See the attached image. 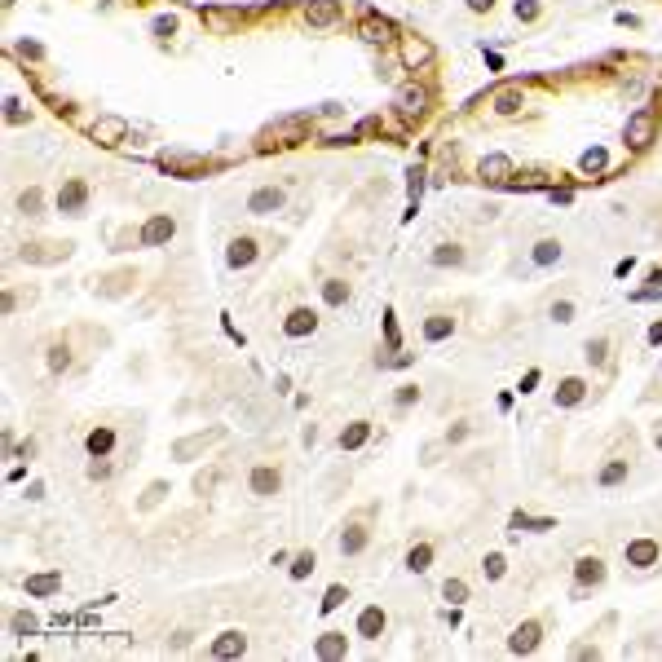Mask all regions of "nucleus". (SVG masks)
Segmentation results:
<instances>
[{"instance_id":"obj_1","label":"nucleus","mask_w":662,"mask_h":662,"mask_svg":"<svg viewBox=\"0 0 662 662\" xmlns=\"http://www.w3.org/2000/svg\"><path fill=\"white\" fill-rule=\"evenodd\" d=\"M283 208H287V190L283 186H261V190H252V195H247V212L252 216H274Z\"/></svg>"},{"instance_id":"obj_2","label":"nucleus","mask_w":662,"mask_h":662,"mask_svg":"<svg viewBox=\"0 0 662 662\" xmlns=\"http://www.w3.org/2000/svg\"><path fill=\"white\" fill-rule=\"evenodd\" d=\"M279 486H283V473H279L274 464H256V468L247 473V490H252L256 499H274V495H279Z\"/></svg>"},{"instance_id":"obj_3","label":"nucleus","mask_w":662,"mask_h":662,"mask_svg":"<svg viewBox=\"0 0 662 662\" xmlns=\"http://www.w3.org/2000/svg\"><path fill=\"white\" fill-rule=\"evenodd\" d=\"M393 106H397V115H402V119H419L428 111V89H419V84H402L397 98H393Z\"/></svg>"},{"instance_id":"obj_4","label":"nucleus","mask_w":662,"mask_h":662,"mask_svg":"<svg viewBox=\"0 0 662 662\" xmlns=\"http://www.w3.org/2000/svg\"><path fill=\"white\" fill-rule=\"evenodd\" d=\"M84 208H89V186L80 182H67L62 190H58V212H67V216H84Z\"/></svg>"},{"instance_id":"obj_5","label":"nucleus","mask_w":662,"mask_h":662,"mask_svg":"<svg viewBox=\"0 0 662 662\" xmlns=\"http://www.w3.org/2000/svg\"><path fill=\"white\" fill-rule=\"evenodd\" d=\"M654 132H658V119H654V111H636L631 119H627V141L636 150H645L649 141H654Z\"/></svg>"},{"instance_id":"obj_6","label":"nucleus","mask_w":662,"mask_h":662,"mask_svg":"<svg viewBox=\"0 0 662 662\" xmlns=\"http://www.w3.org/2000/svg\"><path fill=\"white\" fill-rule=\"evenodd\" d=\"M221 437H225L221 428H208V433H195V437H182V442L173 446V460H195V455H203L212 442H221Z\"/></svg>"},{"instance_id":"obj_7","label":"nucleus","mask_w":662,"mask_h":662,"mask_svg":"<svg viewBox=\"0 0 662 662\" xmlns=\"http://www.w3.org/2000/svg\"><path fill=\"white\" fill-rule=\"evenodd\" d=\"M173 234H177V221L159 212V216H150V221L141 225V247H159V243H168Z\"/></svg>"},{"instance_id":"obj_8","label":"nucleus","mask_w":662,"mask_h":662,"mask_svg":"<svg viewBox=\"0 0 662 662\" xmlns=\"http://www.w3.org/2000/svg\"><path fill=\"white\" fill-rule=\"evenodd\" d=\"M252 261H256V238H252V234L230 238V247H225V265H230V270H247Z\"/></svg>"},{"instance_id":"obj_9","label":"nucleus","mask_w":662,"mask_h":662,"mask_svg":"<svg viewBox=\"0 0 662 662\" xmlns=\"http://www.w3.org/2000/svg\"><path fill=\"white\" fill-rule=\"evenodd\" d=\"M384 627H389V613H384L380 605H367L363 613H358V636H363V641H380Z\"/></svg>"},{"instance_id":"obj_10","label":"nucleus","mask_w":662,"mask_h":662,"mask_svg":"<svg viewBox=\"0 0 662 662\" xmlns=\"http://www.w3.org/2000/svg\"><path fill=\"white\" fill-rule=\"evenodd\" d=\"M574 592H583V587H596V583H605V561L600 557H583L579 565H574Z\"/></svg>"},{"instance_id":"obj_11","label":"nucleus","mask_w":662,"mask_h":662,"mask_svg":"<svg viewBox=\"0 0 662 662\" xmlns=\"http://www.w3.org/2000/svg\"><path fill=\"white\" fill-rule=\"evenodd\" d=\"M247 654V636L243 631H221L212 641V658H243Z\"/></svg>"},{"instance_id":"obj_12","label":"nucleus","mask_w":662,"mask_h":662,"mask_svg":"<svg viewBox=\"0 0 662 662\" xmlns=\"http://www.w3.org/2000/svg\"><path fill=\"white\" fill-rule=\"evenodd\" d=\"M658 552H662V548L654 543V539H631V543H627V565H636V570H649V565L658 561Z\"/></svg>"},{"instance_id":"obj_13","label":"nucleus","mask_w":662,"mask_h":662,"mask_svg":"<svg viewBox=\"0 0 662 662\" xmlns=\"http://www.w3.org/2000/svg\"><path fill=\"white\" fill-rule=\"evenodd\" d=\"M314 327H318V314H314V309H305V305L292 309L287 322H283V331L292 336V340H296V336H314Z\"/></svg>"},{"instance_id":"obj_14","label":"nucleus","mask_w":662,"mask_h":662,"mask_svg":"<svg viewBox=\"0 0 662 662\" xmlns=\"http://www.w3.org/2000/svg\"><path fill=\"white\" fill-rule=\"evenodd\" d=\"M583 397H587V384H583L579 376H565V380L557 384V393H552V402H557V406H579Z\"/></svg>"},{"instance_id":"obj_15","label":"nucleus","mask_w":662,"mask_h":662,"mask_svg":"<svg viewBox=\"0 0 662 662\" xmlns=\"http://www.w3.org/2000/svg\"><path fill=\"white\" fill-rule=\"evenodd\" d=\"M539 636H543V627H539V622H521V627L512 631L508 649H512V654H534V649H539Z\"/></svg>"},{"instance_id":"obj_16","label":"nucleus","mask_w":662,"mask_h":662,"mask_svg":"<svg viewBox=\"0 0 662 662\" xmlns=\"http://www.w3.org/2000/svg\"><path fill=\"white\" fill-rule=\"evenodd\" d=\"M124 132H128V124H124V119H115V115H106V119L93 124V137H98L102 146H119V141H124Z\"/></svg>"},{"instance_id":"obj_17","label":"nucleus","mask_w":662,"mask_h":662,"mask_svg":"<svg viewBox=\"0 0 662 662\" xmlns=\"http://www.w3.org/2000/svg\"><path fill=\"white\" fill-rule=\"evenodd\" d=\"M71 243H27L22 247V261H67Z\"/></svg>"},{"instance_id":"obj_18","label":"nucleus","mask_w":662,"mask_h":662,"mask_svg":"<svg viewBox=\"0 0 662 662\" xmlns=\"http://www.w3.org/2000/svg\"><path fill=\"white\" fill-rule=\"evenodd\" d=\"M84 446H89V455H93V460H106V455L115 451V428L98 424V428L89 433V437H84Z\"/></svg>"},{"instance_id":"obj_19","label":"nucleus","mask_w":662,"mask_h":662,"mask_svg":"<svg viewBox=\"0 0 662 662\" xmlns=\"http://www.w3.org/2000/svg\"><path fill=\"white\" fill-rule=\"evenodd\" d=\"M367 539H371V534H367L363 521H349L345 534H340V557H358V552L367 548Z\"/></svg>"},{"instance_id":"obj_20","label":"nucleus","mask_w":662,"mask_h":662,"mask_svg":"<svg viewBox=\"0 0 662 662\" xmlns=\"http://www.w3.org/2000/svg\"><path fill=\"white\" fill-rule=\"evenodd\" d=\"M309 27H336L340 22V5L336 0H318V5H309Z\"/></svg>"},{"instance_id":"obj_21","label":"nucleus","mask_w":662,"mask_h":662,"mask_svg":"<svg viewBox=\"0 0 662 662\" xmlns=\"http://www.w3.org/2000/svg\"><path fill=\"white\" fill-rule=\"evenodd\" d=\"M314 654H318V658H345V654H349L345 631H322L318 645H314Z\"/></svg>"},{"instance_id":"obj_22","label":"nucleus","mask_w":662,"mask_h":662,"mask_svg":"<svg viewBox=\"0 0 662 662\" xmlns=\"http://www.w3.org/2000/svg\"><path fill=\"white\" fill-rule=\"evenodd\" d=\"M481 177L503 186V182L512 177V159H508V155H490V159H481Z\"/></svg>"},{"instance_id":"obj_23","label":"nucleus","mask_w":662,"mask_h":662,"mask_svg":"<svg viewBox=\"0 0 662 662\" xmlns=\"http://www.w3.org/2000/svg\"><path fill=\"white\" fill-rule=\"evenodd\" d=\"M521 102H525V93L516 89V84H503V89H495V111H499V115L521 111Z\"/></svg>"},{"instance_id":"obj_24","label":"nucleus","mask_w":662,"mask_h":662,"mask_svg":"<svg viewBox=\"0 0 662 662\" xmlns=\"http://www.w3.org/2000/svg\"><path fill=\"white\" fill-rule=\"evenodd\" d=\"M363 40H371V44L393 40V22L389 18H363Z\"/></svg>"},{"instance_id":"obj_25","label":"nucleus","mask_w":662,"mask_h":662,"mask_svg":"<svg viewBox=\"0 0 662 662\" xmlns=\"http://www.w3.org/2000/svg\"><path fill=\"white\" fill-rule=\"evenodd\" d=\"M428 58H433L428 40H415V35H411V40H402V62H406V67H424Z\"/></svg>"},{"instance_id":"obj_26","label":"nucleus","mask_w":662,"mask_h":662,"mask_svg":"<svg viewBox=\"0 0 662 662\" xmlns=\"http://www.w3.org/2000/svg\"><path fill=\"white\" fill-rule=\"evenodd\" d=\"M455 331V318L451 314H433L428 322H424V340L428 345H437V340H446V336Z\"/></svg>"},{"instance_id":"obj_27","label":"nucleus","mask_w":662,"mask_h":662,"mask_svg":"<svg viewBox=\"0 0 662 662\" xmlns=\"http://www.w3.org/2000/svg\"><path fill=\"white\" fill-rule=\"evenodd\" d=\"M627 473H631V464H627V460H613V464H605V468L596 473V486H605V490H609V486H618V481H627Z\"/></svg>"},{"instance_id":"obj_28","label":"nucleus","mask_w":662,"mask_h":662,"mask_svg":"<svg viewBox=\"0 0 662 662\" xmlns=\"http://www.w3.org/2000/svg\"><path fill=\"white\" fill-rule=\"evenodd\" d=\"M428 565H433V543H411V552H406V570L424 574Z\"/></svg>"},{"instance_id":"obj_29","label":"nucleus","mask_w":662,"mask_h":662,"mask_svg":"<svg viewBox=\"0 0 662 662\" xmlns=\"http://www.w3.org/2000/svg\"><path fill=\"white\" fill-rule=\"evenodd\" d=\"M367 437H371V424H367V419H358V424H349V428L340 433V451H358Z\"/></svg>"},{"instance_id":"obj_30","label":"nucleus","mask_w":662,"mask_h":662,"mask_svg":"<svg viewBox=\"0 0 662 662\" xmlns=\"http://www.w3.org/2000/svg\"><path fill=\"white\" fill-rule=\"evenodd\" d=\"M164 168H177V173H195L203 168L199 155H182V150H164Z\"/></svg>"},{"instance_id":"obj_31","label":"nucleus","mask_w":662,"mask_h":662,"mask_svg":"<svg viewBox=\"0 0 662 662\" xmlns=\"http://www.w3.org/2000/svg\"><path fill=\"white\" fill-rule=\"evenodd\" d=\"M58 587H62L58 574H35V579H27V592H31V596H53Z\"/></svg>"},{"instance_id":"obj_32","label":"nucleus","mask_w":662,"mask_h":662,"mask_svg":"<svg viewBox=\"0 0 662 662\" xmlns=\"http://www.w3.org/2000/svg\"><path fill=\"white\" fill-rule=\"evenodd\" d=\"M40 208H44V195H40L35 186L18 195V212H22V216H40Z\"/></svg>"},{"instance_id":"obj_33","label":"nucleus","mask_w":662,"mask_h":662,"mask_svg":"<svg viewBox=\"0 0 662 662\" xmlns=\"http://www.w3.org/2000/svg\"><path fill=\"white\" fill-rule=\"evenodd\" d=\"M557 261H561V243H557V238L534 243V265H557Z\"/></svg>"},{"instance_id":"obj_34","label":"nucleus","mask_w":662,"mask_h":662,"mask_svg":"<svg viewBox=\"0 0 662 662\" xmlns=\"http://www.w3.org/2000/svg\"><path fill=\"white\" fill-rule=\"evenodd\" d=\"M433 265H464V247L460 243H442L433 252Z\"/></svg>"},{"instance_id":"obj_35","label":"nucleus","mask_w":662,"mask_h":662,"mask_svg":"<svg viewBox=\"0 0 662 662\" xmlns=\"http://www.w3.org/2000/svg\"><path fill=\"white\" fill-rule=\"evenodd\" d=\"M322 296H327V305H345V300H349V283L345 279H327V283H322Z\"/></svg>"},{"instance_id":"obj_36","label":"nucleus","mask_w":662,"mask_h":662,"mask_svg":"<svg viewBox=\"0 0 662 662\" xmlns=\"http://www.w3.org/2000/svg\"><path fill=\"white\" fill-rule=\"evenodd\" d=\"M587 363H592V367H605L609 363V340H605V336L587 340Z\"/></svg>"},{"instance_id":"obj_37","label":"nucleus","mask_w":662,"mask_h":662,"mask_svg":"<svg viewBox=\"0 0 662 662\" xmlns=\"http://www.w3.org/2000/svg\"><path fill=\"white\" fill-rule=\"evenodd\" d=\"M164 495H168V481H150V490L137 499V508H141V512H150L155 503H164Z\"/></svg>"},{"instance_id":"obj_38","label":"nucleus","mask_w":662,"mask_h":662,"mask_svg":"<svg viewBox=\"0 0 662 662\" xmlns=\"http://www.w3.org/2000/svg\"><path fill=\"white\" fill-rule=\"evenodd\" d=\"M442 596H446L451 605H464V600H468V583L464 579H446V583H442Z\"/></svg>"},{"instance_id":"obj_39","label":"nucleus","mask_w":662,"mask_h":662,"mask_svg":"<svg viewBox=\"0 0 662 662\" xmlns=\"http://www.w3.org/2000/svg\"><path fill=\"white\" fill-rule=\"evenodd\" d=\"M314 565H318L314 552H300V557L292 561V579H309V574H314Z\"/></svg>"},{"instance_id":"obj_40","label":"nucleus","mask_w":662,"mask_h":662,"mask_svg":"<svg viewBox=\"0 0 662 662\" xmlns=\"http://www.w3.org/2000/svg\"><path fill=\"white\" fill-rule=\"evenodd\" d=\"M345 600H349V587H340V583H336V587H327V596H322V613H331V609H340V605H345Z\"/></svg>"},{"instance_id":"obj_41","label":"nucleus","mask_w":662,"mask_h":662,"mask_svg":"<svg viewBox=\"0 0 662 662\" xmlns=\"http://www.w3.org/2000/svg\"><path fill=\"white\" fill-rule=\"evenodd\" d=\"M579 168H583V173H600V168H605V150H600V146H592V150H583V159H579Z\"/></svg>"},{"instance_id":"obj_42","label":"nucleus","mask_w":662,"mask_h":662,"mask_svg":"<svg viewBox=\"0 0 662 662\" xmlns=\"http://www.w3.org/2000/svg\"><path fill=\"white\" fill-rule=\"evenodd\" d=\"M481 570H486V579H503V570H508V561H503L499 552H490V557L481 561Z\"/></svg>"},{"instance_id":"obj_43","label":"nucleus","mask_w":662,"mask_h":662,"mask_svg":"<svg viewBox=\"0 0 662 662\" xmlns=\"http://www.w3.org/2000/svg\"><path fill=\"white\" fill-rule=\"evenodd\" d=\"M71 367V349L67 345H53L49 349V371H67Z\"/></svg>"},{"instance_id":"obj_44","label":"nucleus","mask_w":662,"mask_h":662,"mask_svg":"<svg viewBox=\"0 0 662 662\" xmlns=\"http://www.w3.org/2000/svg\"><path fill=\"white\" fill-rule=\"evenodd\" d=\"M411 402H419V389H415V384H402V389L393 393V406H397V411H406Z\"/></svg>"},{"instance_id":"obj_45","label":"nucleus","mask_w":662,"mask_h":662,"mask_svg":"<svg viewBox=\"0 0 662 662\" xmlns=\"http://www.w3.org/2000/svg\"><path fill=\"white\" fill-rule=\"evenodd\" d=\"M557 322H574V300H552V309H548Z\"/></svg>"},{"instance_id":"obj_46","label":"nucleus","mask_w":662,"mask_h":662,"mask_svg":"<svg viewBox=\"0 0 662 662\" xmlns=\"http://www.w3.org/2000/svg\"><path fill=\"white\" fill-rule=\"evenodd\" d=\"M9 627H14L18 636H31V631H35V618H31V613H14V618H9Z\"/></svg>"},{"instance_id":"obj_47","label":"nucleus","mask_w":662,"mask_h":662,"mask_svg":"<svg viewBox=\"0 0 662 662\" xmlns=\"http://www.w3.org/2000/svg\"><path fill=\"white\" fill-rule=\"evenodd\" d=\"M150 31L159 35V40H168V35L177 31V18H173V14H168V18H155V22H150Z\"/></svg>"},{"instance_id":"obj_48","label":"nucleus","mask_w":662,"mask_h":662,"mask_svg":"<svg viewBox=\"0 0 662 662\" xmlns=\"http://www.w3.org/2000/svg\"><path fill=\"white\" fill-rule=\"evenodd\" d=\"M190 641H195V631H186V627H182V631L173 636V641H168V649H173V654H182V649H190Z\"/></svg>"},{"instance_id":"obj_49","label":"nucleus","mask_w":662,"mask_h":662,"mask_svg":"<svg viewBox=\"0 0 662 662\" xmlns=\"http://www.w3.org/2000/svg\"><path fill=\"white\" fill-rule=\"evenodd\" d=\"M468 433H473V424H468V419H460V424H455V428H446V442L455 446V442H464Z\"/></svg>"},{"instance_id":"obj_50","label":"nucleus","mask_w":662,"mask_h":662,"mask_svg":"<svg viewBox=\"0 0 662 662\" xmlns=\"http://www.w3.org/2000/svg\"><path fill=\"white\" fill-rule=\"evenodd\" d=\"M106 477H111V464H106V460H93V464H89V481H106Z\"/></svg>"},{"instance_id":"obj_51","label":"nucleus","mask_w":662,"mask_h":662,"mask_svg":"<svg viewBox=\"0 0 662 662\" xmlns=\"http://www.w3.org/2000/svg\"><path fill=\"white\" fill-rule=\"evenodd\" d=\"M216 481H221L216 473H199V477H195V490H199V495H208V490L216 486Z\"/></svg>"},{"instance_id":"obj_52","label":"nucleus","mask_w":662,"mask_h":662,"mask_svg":"<svg viewBox=\"0 0 662 662\" xmlns=\"http://www.w3.org/2000/svg\"><path fill=\"white\" fill-rule=\"evenodd\" d=\"M516 18H525V22H530V18H539V5H534V0H525V5L516 0Z\"/></svg>"},{"instance_id":"obj_53","label":"nucleus","mask_w":662,"mask_h":662,"mask_svg":"<svg viewBox=\"0 0 662 662\" xmlns=\"http://www.w3.org/2000/svg\"><path fill=\"white\" fill-rule=\"evenodd\" d=\"M468 9H473V14H490V9H495V0H468Z\"/></svg>"},{"instance_id":"obj_54","label":"nucleus","mask_w":662,"mask_h":662,"mask_svg":"<svg viewBox=\"0 0 662 662\" xmlns=\"http://www.w3.org/2000/svg\"><path fill=\"white\" fill-rule=\"evenodd\" d=\"M22 119H27V115H22V106H18V102H9V124H22Z\"/></svg>"},{"instance_id":"obj_55","label":"nucleus","mask_w":662,"mask_h":662,"mask_svg":"<svg viewBox=\"0 0 662 662\" xmlns=\"http://www.w3.org/2000/svg\"><path fill=\"white\" fill-rule=\"evenodd\" d=\"M649 345H662V322H654V327H649Z\"/></svg>"},{"instance_id":"obj_56","label":"nucleus","mask_w":662,"mask_h":662,"mask_svg":"<svg viewBox=\"0 0 662 662\" xmlns=\"http://www.w3.org/2000/svg\"><path fill=\"white\" fill-rule=\"evenodd\" d=\"M658 446H662V433H658Z\"/></svg>"},{"instance_id":"obj_57","label":"nucleus","mask_w":662,"mask_h":662,"mask_svg":"<svg viewBox=\"0 0 662 662\" xmlns=\"http://www.w3.org/2000/svg\"><path fill=\"white\" fill-rule=\"evenodd\" d=\"M5 5H14V0H5Z\"/></svg>"}]
</instances>
